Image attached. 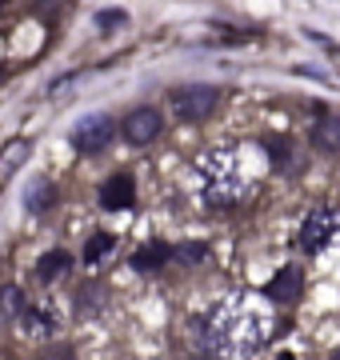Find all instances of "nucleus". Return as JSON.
<instances>
[{"label":"nucleus","instance_id":"obj_2","mask_svg":"<svg viewBox=\"0 0 340 360\" xmlns=\"http://www.w3.org/2000/svg\"><path fill=\"white\" fill-rule=\"evenodd\" d=\"M256 148L249 144H221L209 156H200L197 180H200V196L212 208H236L240 200H249L261 160H249Z\"/></svg>","mask_w":340,"mask_h":360},{"label":"nucleus","instance_id":"obj_18","mask_svg":"<svg viewBox=\"0 0 340 360\" xmlns=\"http://www.w3.org/2000/svg\"><path fill=\"white\" fill-rule=\"evenodd\" d=\"M96 304H105V296H100V288H96V284H84V288H80V312L89 316V312L96 309Z\"/></svg>","mask_w":340,"mask_h":360},{"label":"nucleus","instance_id":"obj_7","mask_svg":"<svg viewBox=\"0 0 340 360\" xmlns=\"http://www.w3.org/2000/svg\"><path fill=\"white\" fill-rule=\"evenodd\" d=\"M160 129H164V116L157 112V108H132L129 120H124V136H129V144H152L160 136Z\"/></svg>","mask_w":340,"mask_h":360},{"label":"nucleus","instance_id":"obj_13","mask_svg":"<svg viewBox=\"0 0 340 360\" xmlns=\"http://www.w3.org/2000/svg\"><path fill=\"white\" fill-rule=\"evenodd\" d=\"M169 257H172V248H169V245H160V240H157V245H144L140 252L132 257V264H136L140 272H152V269H160V264H164Z\"/></svg>","mask_w":340,"mask_h":360},{"label":"nucleus","instance_id":"obj_10","mask_svg":"<svg viewBox=\"0 0 340 360\" xmlns=\"http://www.w3.org/2000/svg\"><path fill=\"white\" fill-rule=\"evenodd\" d=\"M25 156H28V141H8L4 144V153H0V184L13 180V172L25 165Z\"/></svg>","mask_w":340,"mask_h":360},{"label":"nucleus","instance_id":"obj_9","mask_svg":"<svg viewBox=\"0 0 340 360\" xmlns=\"http://www.w3.org/2000/svg\"><path fill=\"white\" fill-rule=\"evenodd\" d=\"M301 281H304L301 269H296V264H285L273 281L264 284V296L276 300V304H288V300H296V296H301Z\"/></svg>","mask_w":340,"mask_h":360},{"label":"nucleus","instance_id":"obj_21","mask_svg":"<svg viewBox=\"0 0 340 360\" xmlns=\"http://www.w3.org/2000/svg\"><path fill=\"white\" fill-rule=\"evenodd\" d=\"M44 360H72V352L68 348H53V352H44Z\"/></svg>","mask_w":340,"mask_h":360},{"label":"nucleus","instance_id":"obj_6","mask_svg":"<svg viewBox=\"0 0 340 360\" xmlns=\"http://www.w3.org/2000/svg\"><path fill=\"white\" fill-rule=\"evenodd\" d=\"M60 324H65V316H60V309H56L48 296H40L37 304L20 309V328H25L28 336H37V340L56 336V333H60Z\"/></svg>","mask_w":340,"mask_h":360},{"label":"nucleus","instance_id":"obj_14","mask_svg":"<svg viewBox=\"0 0 340 360\" xmlns=\"http://www.w3.org/2000/svg\"><path fill=\"white\" fill-rule=\"evenodd\" d=\"M48 205H53V184L48 180H32L28 184V196H25V208L28 212H44Z\"/></svg>","mask_w":340,"mask_h":360},{"label":"nucleus","instance_id":"obj_20","mask_svg":"<svg viewBox=\"0 0 340 360\" xmlns=\"http://www.w3.org/2000/svg\"><path fill=\"white\" fill-rule=\"evenodd\" d=\"M181 257L188 260V264H197V260H204V245H184Z\"/></svg>","mask_w":340,"mask_h":360},{"label":"nucleus","instance_id":"obj_19","mask_svg":"<svg viewBox=\"0 0 340 360\" xmlns=\"http://www.w3.org/2000/svg\"><path fill=\"white\" fill-rule=\"evenodd\" d=\"M124 20H129V16L117 13V8H108V13H96V25H100V28H117V25H124Z\"/></svg>","mask_w":340,"mask_h":360},{"label":"nucleus","instance_id":"obj_22","mask_svg":"<svg viewBox=\"0 0 340 360\" xmlns=\"http://www.w3.org/2000/svg\"><path fill=\"white\" fill-rule=\"evenodd\" d=\"M0 80H4V65H0Z\"/></svg>","mask_w":340,"mask_h":360},{"label":"nucleus","instance_id":"obj_11","mask_svg":"<svg viewBox=\"0 0 340 360\" xmlns=\"http://www.w3.org/2000/svg\"><path fill=\"white\" fill-rule=\"evenodd\" d=\"M313 144L325 148V153H340V120L336 116H325L320 124L313 129Z\"/></svg>","mask_w":340,"mask_h":360},{"label":"nucleus","instance_id":"obj_1","mask_svg":"<svg viewBox=\"0 0 340 360\" xmlns=\"http://www.w3.org/2000/svg\"><path fill=\"white\" fill-rule=\"evenodd\" d=\"M273 336V316L249 292L224 296L221 304L192 321V352L200 360H236L261 352Z\"/></svg>","mask_w":340,"mask_h":360},{"label":"nucleus","instance_id":"obj_15","mask_svg":"<svg viewBox=\"0 0 340 360\" xmlns=\"http://www.w3.org/2000/svg\"><path fill=\"white\" fill-rule=\"evenodd\" d=\"M112 248H117V236H112V232H96L89 245H84V260H89V264H100Z\"/></svg>","mask_w":340,"mask_h":360},{"label":"nucleus","instance_id":"obj_12","mask_svg":"<svg viewBox=\"0 0 340 360\" xmlns=\"http://www.w3.org/2000/svg\"><path fill=\"white\" fill-rule=\"evenodd\" d=\"M68 264H72V260H68V252H60V248H56V252H48V257L37 264V276L44 284H53V281H60V276L68 272Z\"/></svg>","mask_w":340,"mask_h":360},{"label":"nucleus","instance_id":"obj_3","mask_svg":"<svg viewBox=\"0 0 340 360\" xmlns=\"http://www.w3.org/2000/svg\"><path fill=\"white\" fill-rule=\"evenodd\" d=\"M216 101H221V92L212 89V84H184V89L172 92L169 104H172V116L181 124H200L216 108Z\"/></svg>","mask_w":340,"mask_h":360},{"label":"nucleus","instance_id":"obj_8","mask_svg":"<svg viewBox=\"0 0 340 360\" xmlns=\"http://www.w3.org/2000/svg\"><path fill=\"white\" fill-rule=\"evenodd\" d=\"M132 200H136V184H132L129 172H112V176L100 184V208H108V212L132 208Z\"/></svg>","mask_w":340,"mask_h":360},{"label":"nucleus","instance_id":"obj_17","mask_svg":"<svg viewBox=\"0 0 340 360\" xmlns=\"http://www.w3.org/2000/svg\"><path fill=\"white\" fill-rule=\"evenodd\" d=\"M261 153H268V156H273V168H288V165H292V148H288L285 141H276V136L261 141Z\"/></svg>","mask_w":340,"mask_h":360},{"label":"nucleus","instance_id":"obj_5","mask_svg":"<svg viewBox=\"0 0 340 360\" xmlns=\"http://www.w3.org/2000/svg\"><path fill=\"white\" fill-rule=\"evenodd\" d=\"M108 141H112V116H105V112H89L72 124V148L84 156L105 153Z\"/></svg>","mask_w":340,"mask_h":360},{"label":"nucleus","instance_id":"obj_23","mask_svg":"<svg viewBox=\"0 0 340 360\" xmlns=\"http://www.w3.org/2000/svg\"><path fill=\"white\" fill-rule=\"evenodd\" d=\"M332 360H340V352H332Z\"/></svg>","mask_w":340,"mask_h":360},{"label":"nucleus","instance_id":"obj_4","mask_svg":"<svg viewBox=\"0 0 340 360\" xmlns=\"http://www.w3.org/2000/svg\"><path fill=\"white\" fill-rule=\"evenodd\" d=\"M340 240V208H313L301 224V248L304 252H325Z\"/></svg>","mask_w":340,"mask_h":360},{"label":"nucleus","instance_id":"obj_16","mask_svg":"<svg viewBox=\"0 0 340 360\" xmlns=\"http://www.w3.org/2000/svg\"><path fill=\"white\" fill-rule=\"evenodd\" d=\"M20 309H25L20 288H16V284H0V321H16Z\"/></svg>","mask_w":340,"mask_h":360}]
</instances>
